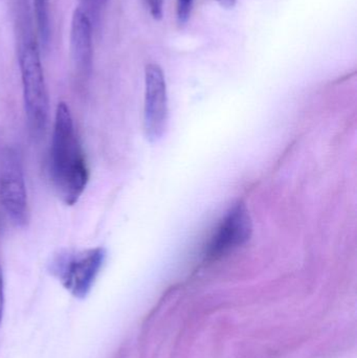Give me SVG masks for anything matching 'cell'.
I'll list each match as a JSON object with an SVG mask.
<instances>
[{
  "label": "cell",
  "mask_w": 357,
  "mask_h": 358,
  "mask_svg": "<svg viewBox=\"0 0 357 358\" xmlns=\"http://www.w3.org/2000/svg\"><path fill=\"white\" fill-rule=\"evenodd\" d=\"M48 172L63 203L75 206L87 187L90 172L71 108L65 102L59 103L54 113Z\"/></svg>",
  "instance_id": "6da1fadb"
},
{
  "label": "cell",
  "mask_w": 357,
  "mask_h": 358,
  "mask_svg": "<svg viewBox=\"0 0 357 358\" xmlns=\"http://www.w3.org/2000/svg\"><path fill=\"white\" fill-rule=\"evenodd\" d=\"M19 65L27 126L31 136L39 138L48 127L50 99L37 44L29 42L23 45Z\"/></svg>",
  "instance_id": "7a4b0ae2"
},
{
  "label": "cell",
  "mask_w": 357,
  "mask_h": 358,
  "mask_svg": "<svg viewBox=\"0 0 357 358\" xmlns=\"http://www.w3.org/2000/svg\"><path fill=\"white\" fill-rule=\"evenodd\" d=\"M106 257V250L101 246L66 250L52 258L48 271L69 294L85 299L92 292Z\"/></svg>",
  "instance_id": "3957f363"
},
{
  "label": "cell",
  "mask_w": 357,
  "mask_h": 358,
  "mask_svg": "<svg viewBox=\"0 0 357 358\" xmlns=\"http://www.w3.org/2000/svg\"><path fill=\"white\" fill-rule=\"evenodd\" d=\"M0 206L16 227H23L29 223L31 212L22 159L13 148L2 153L0 162Z\"/></svg>",
  "instance_id": "277c9868"
},
{
  "label": "cell",
  "mask_w": 357,
  "mask_h": 358,
  "mask_svg": "<svg viewBox=\"0 0 357 358\" xmlns=\"http://www.w3.org/2000/svg\"><path fill=\"white\" fill-rule=\"evenodd\" d=\"M168 120L167 85L159 65L151 63L145 71L144 128L147 138L157 141L166 129Z\"/></svg>",
  "instance_id": "5b68a950"
},
{
  "label": "cell",
  "mask_w": 357,
  "mask_h": 358,
  "mask_svg": "<svg viewBox=\"0 0 357 358\" xmlns=\"http://www.w3.org/2000/svg\"><path fill=\"white\" fill-rule=\"evenodd\" d=\"M253 231L247 206L238 203L228 213L210 244L209 254L221 256L249 241Z\"/></svg>",
  "instance_id": "8992f818"
},
{
  "label": "cell",
  "mask_w": 357,
  "mask_h": 358,
  "mask_svg": "<svg viewBox=\"0 0 357 358\" xmlns=\"http://www.w3.org/2000/svg\"><path fill=\"white\" fill-rule=\"evenodd\" d=\"M71 55L77 71L86 76L92 66V27L88 15L82 8H75L71 21Z\"/></svg>",
  "instance_id": "52a82bcc"
},
{
  "label": "cell",
  "mask_w": 357,
  "mask_h": 358,
  "mask_svg": "<svg viewBox=\"0 0 357 358\" xmlns=\"http://www.w3.org/2000/svg\"><path fill=\"white\" fill-rule=\"evenodd\" d=\"M34 10L40 39L44 48H48L50 40V0H34Z\"/></svg>",
  "instance_id": "ba28073f"
},
{
  "label": "cell",
  "mask_w": 357,
  "mask_h": 358,
  "mask_svg": "<svg viewBox=\"0 0 357 358\" xmlns=\"http://www.w3.org/2000/svg\"><path fill=\"white\" fill-rule=\"evenodd\" d=\"M195 0H177L176 2V19L180 25L186 24L191 17Z\"/></svg>",
  "instance_id": "9c48e42d"
},
{
  "label": "cell",
  "mask_w": 357,
  "mask_h": 358,
  "mask_svg": "<svg viewBox=\"0 0 357 358\" xmlns=\"http://www.w3.org/2000/svg\"><path fill=\"white\" fill-rule=\"evenodd\" d=\"M151 16L155 20H161L163 15V2L165 0H147Z\"/></svg>",
  "instance_id": "30bf717a"
},
{
  "label": "cell",
  "mask_w": 357,
  "mask_h": 358,
  "mask_svg": "<svg viewBox=\"0 0 357 358\" xmlns=\"http://www.w3.org/2000/svg\"><path fill=\"white\" fill-rule=\"evenodd\" d=\"M4 309V285L3 277H2L1 267H0V325H1L2 315Z\"/></svg>",
  "instance_id": "8fae6325"
},
{
  "label": "cell",
  "mask_w": 357,
  "mask_h": 358,
  "mask_svg": "<svg viewBox=\"0 0 357 358\" xmlns=\"http://www.w3.org/2000/svg\"><path fill=\"white\" fill-rule=\"evenodd\" d=\"M217 2L221 8L231 10L236 6L237 0H217Z\"/></svg>",
  "instance_id": "7c38bea8"
}]
</instances>
